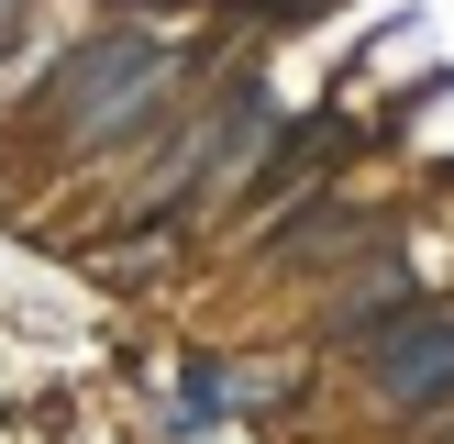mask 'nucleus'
Returning <instances> with one entry per match:
<instances>
[{"label":"nucleus","instance_id":"nucleus-1","mask_svg":"<svg viewBox=\"0 0 454 444\" xmlns=\"http://www.w3.org/2000/svg\"><path fill=\"white\" fill-rule=\"evenodd\" d=\"M145 89H155V44H145V34H100V44H89V56L56 78L67 145H111V133L145 111Z\"/></svg>","mask_w":454,"mask_h":444},{"label":"nucleus","instance_id":"nucleus-2","mask_svg":"<svg viewBox=\"0 0 454 444\" xmlns=\"http://www.w3.org/2000/svg\"><path fill=\"white\" fill-rule=\"evenodd\" d=\"M366 377H377L388 411H433V400L454 389V322H388L377 355H366Z\"/></svg>","mask_w":454,"mask_h":444},{"label":"nucleus","instance_id":"nucleus-4","mask_svg":"<svg viewBox=\"0 0 454 444\" xmlns=\"http://www.w3.org/2000/svg\"><path fill=\"white\" fill-rule=\"evenodd\" d=\"M12 22H22V0H0V44H12Z\"/></svg>","mask_w":454,"mask_h":444},{"label":"nucleus","instance_id":"nucleus-3","mask_svg":"<svg viewBox=\"0 0 454 444\" xmlns=\"http://www.w3.org/2000/svg\"><path fill=\"white\" fill-rule=\"evenodd\" d=\"M377 311H411V266H377V278H366V289H355V300H344V311H333V333H344V345H355V333H366V322H377Z\"/></svg>","mask_w":454,"mask_h":444}]
</instances>
